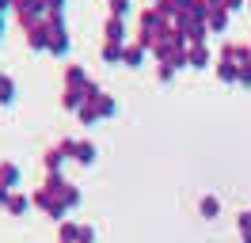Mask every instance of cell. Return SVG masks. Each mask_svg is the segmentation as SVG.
Wrapping results in <instances>:
<instances>
[{
    "label": "cell",
    "mask_w": 251,
    "mask_h": 243,
    "mask_svg": "<svg viewBox=\"0 0 251 243\" xmlns=\"http://www.w3.org/2000/svg\"><path fill=\"white\" fill-rule=\"evenodd\" d=\"M205 27H209V34H225V27H228V12H225V8H209Z\"/></svg>",
    "instance_id": "cell-14"
},
{
    "label": "cell",
    "mask_w": 251,
    "mask_h": 243,
    "mask_svg": "<svg viewBox=\"0 0 251 243\" xmlns=\"http://www.w3.org/2000/svg\"><path fill=\"white\" fill-rule=\"evenodd\" d=\"M110 4V15H118V19H126V15L133 12V4H129V0H107Z\"/></svg>",
    "instance_id": "cell-28"
},
{
    "label": "cell",
    "mask_w": 251,
    "mask_h": 243,
    "mask_svg": "<svg viewBox=\"0 0 251 243\" xmlns=\"http://www.w3.org/2000/svg\"><path fill=\"white\" fill-rule=\"evenodd\" d=\"M84 103H88L84 88H65V91H61V106H65V110H73V114H76Z\"/></svg>",
    "instance_id": "cell-11"
},
{
    "label": "cell",
    "mask_w": 251,
    "mask_h": 243,
    "mask_svg": "<svg viewBox=\"0 0 251 243\" xmlns=\"http://www.w3.org/2000/svg\"><path fill=\"white\" fill-rule=\"evenodd\" d=\"M248 46H251V42H248Z\"/></svg>",
    "instance_id": "cell-41"
},
{
    "label": "cell",
    "mask_w": 251,
    "mask_h": 243,
    "mask_svg": "<svg viewBox=\"0 0 251 243\" xmlns=\"http://www.w3.org/2000/svg\"><path fill=\"white\" fill-rule=\"evenodd\" d=\"M16 19L19 27H34V23H46V0H16Z\"/></svg>",
    "instance_id": "cell-2"
},
{
    "label": "cell",
    "mask_w": 251,
    "mask_h": 243,
    "mask_svg": "<svg viewBox=\"0 0 251 243\" xmlns=\"http://www.w3.org/2000/svg\"><path fill=\"white\" fill-rule=\"evenodd\" d=\"M65 4H69V0H46V12L50 15H65Z\"/></svg>",
    "instance_id": "cell-30"
},
{
    "label": "cell",
    "mask_w": 251,
    "mask_h": 243,
    "mask_svg": "<svg viewBox=\"0 0 251 243\" xmlns=\"http://www.w3.org/2000/svg\"><path fill=\"white\" fill-rule=\"evenodd\" d=\"M92 103L99 106V118H114V114H118V103H114V95H107V91H103V95H95Z\"/></svg>",
    "instance_id": "cell-18"
},
{
    "label": "cell",
    "mask_w": 251,
    "mask_h": 243,
    "mask_svg": "<svg viewBox=\"0 0 251 243\" xmlns=\"http://www.w3.org/2000/svg\"><path fill=\"white\" fill-rule=\"evenodd\" d=\"M217 80L221 84H236V80H240V69H236L232 61H217Z\"/></svg>",
    "instance_id": "cell-22"
},
{
    "label": "cell",
    "mask_w": 251,
    "mask_h": 243,
    "mask_svg": "<svg viewBox=\"0 0 251 243\" xmlns=\"http://www.w3.org/2000/svg\"><path fill=\"white\" fill-rule=\"evenodd\" d=\"M209 65V49L205 46H187V69H205Z\"/></svg>",
    "instance_id": "cell-16"
},
{
    "label": "cell",
    "mask_w": 251,
    "mask_h": 243,
    "mask_svg": "<svg viewBox=\"0 0 251 243\" xmlns=\"http://www.w3.org/2000/svg\"><path fill=\"white\" fill-rule=\"evenodd\" d=\"M8 197H12V190H8V186H0V205H8Z\"/></svg>",
    "instance_id": "cell-34"
},
{
    "label": "cell",
    "mask_w": 251,
    "mask_h": 243,
    "mask_svg": "<svg viewBox=\"0 0 251 243\" xmlns=\"http://www.w3.org/2000/svg\"><path fill=\"white\" fill-rule=\"evenodd\" d=\"M80 243H95V228L92 224H80Z\"/></svg>",
    "instance_id": "cell-31"
},
{
    "label": "cell",
    "mask_w": 251,
    "mask_h": 243,
    "mask_svg": "<svg viewBox=\"0 0 251 243\" xmlns=\"http://www.w3.org/2000/svg\"><path fill=\"white\" fill-rule=\"evenodd\" d=\"M99 61H103V65H122V46L118 42H103L99 46Z\"/></svg>",
    "instance_id": "cell-17"
},
{
    "label": "cell",
    "mask_w": 251,
    "mask_h": 243,
    "mask_svg": "<svg viewBox=\"0 0 251 243\" xmlns=\"http://www.w3.org/2000/svg\"><path fill=\"white\" fill-rule=\"evenodd\" d=\"M0 34H4V15H0Z\"/></svg>",
    "instance_id": "cell-38"
},
{
    "label": "cell",
    "mask_w": 251,
    "mask_h": 243,
    "mask_svg": "<svg viewBox=\"0 0 251 243\" xmlns=\"http://www.w3.org/2000/svg\"><path fill=\"white\" fill-rule=\"evenodd\" d=\"M198 213H202L205 220H213V217H221V201H217L213 194H205L202 201H198Z\"/></svg>",
    "instance_id": "cell-24"
},
{
    "label": "cell",
    "mask_w": 251,
    "mask_h": 243,
    "mask_svg": "<svg viewBox=\"0 0 251 243\" xmlns=\"http://www.w3.org/2000/svg\"><path fill=\"white\" fill-rule=\"evenodd\" d=\"M248 8H251V0H248Z\"/></svg>",
    "instance_id": "cell-39"
},
{
    "label": "cell",
    "mask_w": 251,
    "mask_h": 243,
    "mask_svg": "<svg viewBox=\"0 0 251 243\" xmlns=\"http://www.w3.org/2000/svg\"><path fill=\"white\" fill-rule=\"evenodd\" d=\"M244 243H251V232H244Z\"/></svg>",
    "instance_id": "cell-37"
},
{
    "label": "cell",
    "mask_w": 251,
    "mask_h": 243,
    "mask_svg": "<svg viewBox=\"0 0 251 243\" xmlns=\"http://www.w3.org/2000/svg\"><path fill=\"white\" fill-rule=\"evenodd\" d=\"M103 42H118V46H126V42H129V30H126V19L110 15L107 23H103Z\"/></svg>",
    "instance_id": "cell-6"
},
{
    "label": "cell",
    "mask_w": 251,
    "mask_h": 243,
    "mask_svg": "<svg viewBox=\"0 0 251 243\" xmlns=\"http://www.w3.org/2000/svg\"><path fill=\"white\" fill-rule=\"evenodd\" d=\"M76 118L84 122V125H99V122H103V118H99V106H95L92 99H88V103H84V106L76 110Z\"/></svg>",
    "instance_id": "cell-23"
},
{
    "label": "cell",
    "mask_w": 251,
    "mask_h": 243,
    "mask_svg": "<svg viewBox=\"0 0 251 243\" xmlns=\"http://www.w3.org/2000/svg\"><path fill=\"white\" fill-rule=\"evenodd\" d=\"M4 209L12 213V217H23V213L31 209V197H27V194H16V190H12V197H8V205H4Z\"/></svg>",
    "instance_id": "cell-20"
},
{
    "label": "cell",
    "mask_w": 251,
    "mask_h": 243,
    "mask_svg": "<svg viewBox=\"0 0 251 243\" xmlns=\"http://www.w3.org/2000/svg\"><path fill=\"white\" fill-rule=\"evenodd\" d=\"M46 27H50V49L46 53L65 57V53H69V27H65V15H50Z\"/></svg>",
    "instance_id": "cell-3"
},
{
    "label": "cell",
    "mask_w": 251,
    "mask_h": 243,
    "mask_svg": "<svg viewBox=\"0 0 251 243\" xmlns=\"http://www.w3.org/2000/svg\"><path fill=\"white\" fill-rule=\"evenodd\" d=\"M0 76H4V73H0Z\"/></svg>",
    "instance_id": "cell-40"
},
{
    "label": "cell",
    "mask_w": 251,
    "mask_h": 243,
    "mask_svg": "<svg viewBox=\"0 0 251 243\" xmlns=\"http://www.w3.org/2000/svg\"><path fill=\"white\" fill-rule=\"evenodd\" d=\"M217 61H232L236 69H244V65H251V46L248 42H225Z\"/></svg>",
    "instance_id": "cell-4"
},
{
    "label": "cell",
    "mask_w": 251,
    "mask_h": 243,
    "mask_svg": "<svg viewBox=\"0 0 251 243\" xmlns=\"http://www.w3.org/2000/svg\"><path fill=\"white\" fill-rule=\"evenodd\" d=\"M65 160H69V152H65V145L57 141V145H50L46 152H42V167H46V175H53V171H61Z\"/></svg>",
    "instance_id": "cell-7"
},
{
    "label": "cell",
    "mask_w": 251,
    "mask_h": 243,
    "mask_svg": "<svg viewBox=\"0 0 251 243\" xmlns=\"http://www.w3.org/2000/svg\"><path fill=\"white\" fill-rule=\"evenodd\" d=\"M190 4H194V0H175V8H179V12H187Z\"/></svg>",
    "instance_id": "cell-35"
},
{
    "label": "cell",
    "mask_w": 251,
    "mask_h": 243,
    "mask_svg": "<svg viewBox=\"0 0 251 243\" xmlns=\"http://www.w3.org/2000/svg\"><path fill=\"white\" fill-rule=\"evenodd\" d=\"M23 38H27V46H31L34 53L50 49V27H46V23H34V27H23Z\"/></svg>",
    "instance_id": "cell-5"
},
{
    "label": "cell",
    "mask_w": 251,
    "mask_h": 243,
    "mask_svg": "<svg viewBox=\"0 0 251 243\" xmlns=\"http://www.w3.org/2000/svg\"><path fill=\"white\" fill-rule=\"evenodd\" d=\"M61 201L69 205V209H76V205H80V190L73 186V182H65V190H61Z\"/></svg>",
    "instance_id": "cell-26"
},
{
    "label": "cell",
    "mask_w": 251,
    "mask_h": 243,
    "mask_svg": "<svg viewBox=\"0 0 251 243\" xmlns=\"http://www.w3.org/2000/svg\"><path fill=\"white\" fill-rule=\"evenodd\" d=\"M236 228H240V236H244V232H251V209H244L240 217H236Z\"/></svg>",
    "instance_id": "cell-29"
},
{
    "label": "cell",
    "mask_w": 251,
    "mask_h": 243,
    "mask_svg": "<svg viewBox=\"0 0 251 243\" xmlns=\"http://www.w3.org/2000/svg\"><path fill=\"white\" fill-rule=\"evenodd\" d=\"M57 243H80V224H73L69 217L57 220Z\"/></svg>",
    "instance_id": "cell-15"
},
{
    "label": "cell",
    "mask_w": 251,
    "mask_h": 243,
    "mask_svg": "<svg viewBox=\"0 0 251 243\" xmlns=\"http://www.w3.org/2000/svg\"><path fill=\"white\" fill-rule=\"evenodd\" d=\"M164 23H168V19H160V12L152 8V4L137 12V30H145V34H156V30L164 27Z\"/></svg>",
    "instance_id": "cell-8"
},
{
    "label": "cell",
    "mask_w": 251,
    "mask_h": 243,
    "mask_svg": "<svg viewBox=\"0 0 251 243\" xmlns=\"http://www.w3.org/2000/svg\"><path fill=\"white\" fill-rule=\"evenodd\" d=\"M65 88H84V84H88V73H84V69H80L76 61H69V65H65Z\"/></svg>",
    "instance_id": "cell-12"
},
{
    "label": "cell",
    "mask_w": 251,
    "mask_h": 243,
    "mask_svg": "<svg viewBox=\"0 0 251 243\" xmlns=\"http://www.w3.org/2000/svg\"><path fill=\"white\" fill-rule=\"evenodd\" d=\"M12 103H16V80L0 76V106H12Z\"/></svg>",
    "instance_id": "cell-21"
},
{
    "label": "cell",
    "mask_w": 251,
    "mask_h": 243,
    "mask_svg": "<svg viewBox=\"0 0 251 243\" xmlns=\"http://www.w3.org/2000/svg\"><path fill=\"white\" fill-rule=\"evenodd\" d=\"M152 8H156V12H160V19H168V23H175V15H179V8H175V0H156Z\"/></svg>",
    "instance_id": "cell-25"
},
{
    "label": "cell",
    "mask_w": 251,
    "mask_h": 243,
    "mask_svg": "<svg viewBox=\"0 0 251 243\" xmlns=\"http://www.w3.org/2000/svg\"><path fill=\"white\" fill-rule=\"evenodd\" d=\"M84 95H88V99H95V95H103V88H99L95 80H88V84H84Z\"/></svg>",
    "instance_id": "cell-33"
},
{
    "label": "cell",
    "mask_w": 251,
    "mask_h": 243,
    "mask_svg": "<svg viewBox=\"0 0 251 243\" xmlns=\"http://www.w3.org/2000/svg\"><path fill=\"white\" fill-rule=\"evenodd\" d=\"M31 205L42 209L46 217H53V220H65V217H69V205L61 201V194H53V190H46V186H38V190L31 194Z\"/></svg>",
    "instance_id": "cell-1"
},
{
    "label": "cell",
    "mask_w": 251,
    "mask_h": 243,
    "mask_svg": "<svg viewBox=\"0 0 251 243\" xmlns=\"http://www.w3.org/2000/svg\"><path fill=\"white\" fill-rule=\"evenodd\" d=\"M236 84H240V88H251V65L240 69V80H236Z\"/></svg>",
    "instance_id": "cell-32"
},
{
    "label": "cell",
    "mask_w": 251,
    "mask_h": 243,
    "mask_svg": "<svg viewBox=\"0 0 251 243\" xmlns=\"http://www.w3.org/2000/svg\"><path fill=\"white\" fill-rule=\"evenodd\" d=\"M73 160H76V164H95V145L92 141H88V137H84V141H73Z\"/></svg>",
    "instance_id": "cell-10"
},
{
    "label": "cell",
    "mask_w": 251,
    "mask_h": 243,
    "mask_svg": "<svg viewBox=\"0 0 251 243\" xmlns=\"http://www.w3.org/2000/svg\"><path fill=\"white\" fill-rule=\"evenodd\" d=\"M221 4H225V0H209V8H221Z\"/></svg>",
    "instance_id": "cell-36"
},
{
    "label": "cell",
    "mask_w": 251,
    "mask_h": 243,
    "mask_svg": "<svg viewBox=\"0 0 251 243\" xmlns=\"http://www.w3.org/2000/svg\"><path fill=\"white\" fill-rule=\"evenodd\" d=\"M179 34L187 38V46H205V38H209V27H205V23H190V27H183Z\"/></svg>",
    "instance_id": "cell-13"
},
{
    "label": "cell",
    "mask_w": 251,
    "mask_h": 243,
    "mask_svg": "<svg viewBox=\"0 0 251 243\" xmlns=\"http://www.w3.org/2000/svg\"><path fill=\"white\" fill-rule=\"evenodd\" d=\"M145 46H137V42H126L122 46V65H129V69H141V61H145Z\"/></svg>",
    "instance_id": "cell-9"
},
{
    "label": "cell",
    "mask_w": 251,
    "mask_h": 243,
    "mask_svg": "<svg viewBox=\"0 0 251 243\" xmlns=\"http://www.w3.org/2000/svg\"><path fill=\"white\" fill-rule=\"evenodd\" d=\"M16 182H19V167L12 164V160H4V164H0V186L16 190Z\"/></svg>",
    "instance_id": "cell-19"
},
{
    "label": "cell",
    "mask_w": 251,
    "mask_h": 243,
    "mask_svg": "<svg viewBox=\"0 0 251 243\" xmlns=\"http://www.w3.org/2000/svg\"><path fill=\"white\" fill-rule=\"evenodd\" d=\"M175 73H179V69H175V61H160V65H156V80H160V84H168Z\"/></svg>",
    "instance_id": "cell-27"
}]
</instances>
